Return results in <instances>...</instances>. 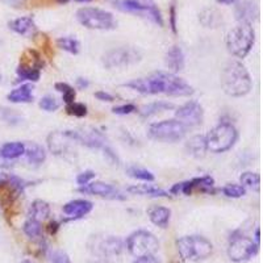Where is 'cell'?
<instances>
[{"instance_id": "obj_39", "label": "cell", "mask_w": 263, "mask_h": 263, "mask_svg": "<svg viewBox=\"0 0 263 263\" xmlns=\"http://www.w3.org/2000/svg\"><path fill=\"white\" fill-rule=\"evenodd\" d=\"M49 259H50V263H71L69 255L62 250H50Z\"/></svg>"}, {"instance_id": "obj_46", "label": "cell", "mask_w": 263, "mask_h": 263, "mask_svg": "<svg viewBox=\"0 0 263 263\" xmlns=\"http://www.w3.org/2000/svg\"><path fill=\"white\" fill-rule=\"evenodd\" d=\"M58 229H60V224H58L57 221H51L50 224L48 225V232H49V233H50V234H53V236H54V234H55V233H57Z\"/></svg>"}, {"instance_id": "obj_43", "label": "cell", "mask_w": 263, "mask_h": 263, "mask_svg": "<svg viewBox=\"0 0 263 263\" xmlns=\"http://www.w3.org/2000/svg\"><path fill=\"white\" fill-rule=\"evenodd\" d=\"M103 150H104V156L107 157L108 161L111 162L112 164H119V158H117L116 153H114V150H112L111 147L104 146L103 147Z\"/></svg>"}, {"instance_id": "obj_1", "label": "cell", "mask_w": 263, "mask_h": 263, "mask_svg": "<svg viewBox=\"0 0 263 263\" xmlns=\"http://www.w3.org/2000/svg\"><path fill=\"white\" fill-rule=\"evenodd\" d=\"M124 87L137 91L142 95H157L166 93L168 96H190L194 93V88L185 81L173 72L157 71L146 78H140L124 83Z\"/></svg>"}, {"instance_id": "obj_4", "label": "cell", "mask_w": 263, "mask_h": 263, "mask_svg": "<svg viewBox=\"0 0 263 263\" xmlns=\"http://www.w3.org/2000/svg\"><path fill=\"white\" fill-rule=\"evenodd\" d=\"M177 249L183 260H203L212 254L213 245L201 236H184L177 241Z\"/></svg>"}, {"instance_id": "obj_32", "label": "cell", "mask_w": 263, "mask_h": 263, "mask_svg": "<svg viewBox=\"0 0 263 263\" xmlns=\"http://www.w3.org/2000/svg\"><path fill=\"white\" fill-rule=\"evenodd\" d=\"M239 180H241V185L245 187V189L255 190V191L259 190L260 177L257 173H251V171L242 173V175L239 177Z\"/></svg>"}, {"instance_id": "obj_6", "label": "cell", "mask_w": 263, "mask_h": 263, "mask_svg": "<svg viewBox=\"0 0 263 263\" xmlns=\"http://www.w3.org/2000/svg\"><path fill=\"white\" fill-rule=\"evenodd\" d=\"M77 18L83 27L95 30H114L117 28L115 16L108 11L92 7H84L78 9Z\"/></svg>"}, {"instance_id": "obj_19", "label": "cell", "mask_w": 263, "mask_h": 263, "mask_svg": "<svg viewBox=\"0 0 263 263\" xmlns=\"http://www.w3.org/2000/svg\"><path fill=\"white\" fill-rule=\"evenodd\" d=\"M164 63L168 69L173 71V74L179 72L184 69V53L179 46H173L170 50L166 53V58H164Z\"/></svg>"}, {"instance_id": "obj_52", "label": "cell", "mask_w": 263, "mask_h": 263, "mask_svg": "<svg viewBox=\"0 0 263 263\" xmlns=\"http://www.w3.org/2000/svg\"><path fill=\"white\" fill-rule=\"evenodd\" d=\"M58 4H67L70 2V0H55Z\"/></svg>"}, {"instance_id": "obj_2", "label": "cell", "mask_w": 263, "mask_h": 263, "mask_svg": "<svg viewBox=\"0 0 263 263\" xmlns=\"http://www.w3.org/2000/svg\"><path fill=\"white\" fill-rule=\"evenodd\" d=\"M221 87L227 95L241 98L250 92L253 82L242 63L238 61H230L221 74Z\"/></svg>"}, {"instance_id": "obj_15", "label": "cell", "mask_w": 263, "mask_h": 263, "mask_svg": "<svg viewBox=\"0 0 263 263\" xmlns=\"http://www.w3.org/2000/svg\"><path fill=\"white\" fill-rule=\"evenodd\" d=\"M79 192L96 195V196L104 197V199H108V200H125L126 199L125 195L120 191L119 189H116L115 185L103 182H90L88 184L82 185L81 189H79Z\"/></svg>"}, {"instance_id": "obj_17", "label": "cell", "mask_w": 263, "mask_h": 263, "mask_svg": "<svg viewBox=\"0 0 263 263\" xmlns=\"http://www.w3.org/2000/svg\"><path fill=\"white\" fill-rule=\"evenodd\" d=\"M93 204L90 200L84 199H77L66 203L63 205V213L70 217V220H78V218L84 217L92 211Z\"/></svg>"}, {"instance_id": "obj_8", "label": "cell", "mask_w": 263, "mask_h": 263, "mask_svg": "<svg viewBox=\"0 0 263 263\" xmlns=\"http://www.w3.org/2000/svg\"><path fill=\"white\" fill-rule=\"evenodd\" d=\"M126 249L133 257L154 255L159 249L157 237L147 230H136L126 238Z\"/></svg>"}, {"instance_id": "obj_29", "label": "cell", "mask_w": 263, "mask_h": 263, "mask_svg": "<svg viewBox=\"0 0 263 263\" xmlns=\"http://www.w3.org/2000/svg\"><path fill=\"white\" fill-rule=\"evenodd\" d=\"M174 104L173 103H168V102H154V103H150V104L144 105L142 108H140V115L145 119L147 117H152L157 114H161V112L164 111H168V109H173Z\"/></svg>"}, {"instance_id": "obj_36", "label": "cell", "mask_w": 263, "mask_h": 263, "mask_svg": "<svg viewBox=\"0 0 263 263\" xmlns=\"http://www.w3.org/2000/svg\"><path fill=\"white\" fill-rule=\"evenodd\" d=\"M222 194L227 197H232V199H239L246 195V189L241 184H227L222 187Z\"/></svg>"}, {"instance_id": "obj_38", "label": "cell", "mask_w": 263, "mask_h": 263, "mask_svg": "<svg viewBox=\"0 0 263 263\" xmlns=\"http://www.w3.org/2000/svg\"><path fill=\"white\" fill-rule=\"evenodd\" d=\"M40 107L46 112H54L60 108V103L53 98V96H44L40 100Z\"/></svg>"}, {"instance_id": "obj_47", "label": "cell", "mask_w": 263, "mask_h": 263, "mask_svg": "<svg viewBox=\"0 0 263 263\" xmlns=\"http://www.w3.org/2000/svg\"><path fill=\"white\" fill-rule=\"evenodd\" d=\"M88 86H90V82L87 81L86 78L77 79V87H78V88H81V90H84V88H87Z\"/></svg>"}, {"instance_id": "obj_49", "label": "cell", "mask_w": 263, "mask_h": 263, "mask_svg": "<svg viewBox=\"0 0 263 263\" xmlns=\"http://www.w3.org/2000/svg\"><path fill=\"white\" fill-rule=\"evenodd\" d=\"M238 2V0H217V3L220 4H225V6H229V4H233Z\"/></svg>"}, {"instance_id": "obj_11", "label": "cell", "mask_w": 263, "mask_h": 263, "mask_svg": "<svg viewBox=\"0 0 263 263\" xmlns=\"http://www.w3.org/2000/svg\"><path fill=\"white\" fill-rule=\"evenodd\" d=\"M114 4L117 9L123 11V12L136 13V15L138 13L144 17H149L159 27L163 25V18H162L161 12L154 4L141 3L138 0H115Z\"/></svg>"}, {"instance_id": "obj_18", "label": "cell", "mask_w": 263, "mask_h": 263, "mask_svg": "<svg viewBox=\"0 0 263 263\" xmlns=\"http://www.w3.org/2000/svg\"><path fill=\"white\" fill-rule=\"evenodd\" d=\"M102 257H117L123 251V242L116 237H107L96 245Z\"/></svg>"}, {"instance_id": "obj_5", "label": "cell", "mask_w": 263, "mask_h": 263, "mask_svg": "<svg viewBox=\"0 0 263 263\" xmlns=\"http://www.w3.org/2000/svg\"><path fill=\"white\" fill-rule=\"evenodd\" d=\"M238 138V132L230 123H221L205 136L206 149L220 154L230 150Z\"/></svg>"}, {"instance_id": "obj_12", "label": "cell", "mask_w": 263, "mask_h": 263, "mask_svg": "<svg viewBox=\"0 0 263 263\" xmlns=\"http://www.w3.org/2000/svg\"><path fill=\"white\" fill-rule=\"evenodd\" d=\"M69 137L74 142L81 144L83 146L91 147V149H100L105 146L107 138L102 132L95 128H82L75 130H66Z\"/></svg>"}, {"instance_id": "obj_25", "label": "cell", "mask_w": 263, "mask_h": 263, "mask_svg": "<svg viewBox=\"0 0 263 263\" xmlns=\"http://www.w3.org/2000/svg\"><path fill=\"white\" fill-rule=\"evenodd\" d=\"M185 149L189 152L190 156L195 157V158H203L206 153V142L204 136H194L190 138L189 142L185 144Z\"/></svg>"}, {"instance_id": "obj_23", "label": "cell", "mask_w": 263, "mask_h": 263, "mask_svg": "<svg viewBox=\"0 0 263 263\" xmlns=\"http://www.w3.org/2000/svg\"><path fill=\"white\" fill-rule=\"evenodd\" d=\"M147 215H149L150 221H152L153 224L164 229V228H167L168 222H170L171 211L168 210V208H166V206L157 205L150 208Z\"/></svg>"}, {"instance_id": "obj_41", "label": "cell", "mask_w": 263, "mask_h": 263, "mask_svg": "<svg viewBox=\"0 0 263 263\" xmlns=\"http://www.w3.org/2000/svg\"><path fill=\"white\" fill-rule=\"evenodd\" d=\"M95 177H96L95 171L86 170L83 171V173L79 174L78 177H77V183H78L79 185H86L88 184V183H90Z\"/></svg>"}, {"instance_id": "obj_20", "label": "cell", "mask_w": 263, "mask_h": 263, "mask_svg": "<svg viewBox=\"0 0 263 263\" xmlns=\"http://www.w3.org/2000/svg\"><path fill=\"white\" fill-rule=\"evenodd\" d=\"M8 25L13 32L21 34V36H33L36 32V23H34V18L32 16L15 18Z\"/></svg>"}, {"instance_id": "obj_51", "label": "cell", "mask_w": 263, "mask_h": 263, "mask_svg": "<svg viewBox=\"0 0 263 263\" xmlns=\"http://www.w3.org/2000/svg\"><path fill=\"white\" fill-rule=\"evenodd\" d=\"M7 179V175H4V174H0V183L6 182Z\"/></svg>"}, {"instance_id": "obj_27", "label": "cell", "mask_w": 263, "mask_h": 263, "mask_svg": "<svg viewBox=\"0 0 263 263\" xmlns=\"http://www.w3.org/2000/svg\"><path fill=\"white\" fill-rule=\"evenodd\" d=\"M25 153V144L23 142H7L3 146L0 147V154L2 157L8 161H13V159L20 158L21 156H24Z\"/></svg>"}, {"instance_id": "obj_42", "label": "cell", "mask_w": 263, "mask_h": 263, "mask_svg": "<svg viewBox=\"0 0 263 263\" xmlns=\"http://www.w3.org/2000/svg\"><path fill=\"white\" fill-rule=\"evenodd\" d=\"M170 27L171 30L177 34V8H175V4H173L170 8Z\"/></svg>"}, {"instance_id": "obj_53", "label": "cell", "mask_w": 263, "mask_h": 263, "mask_svg": "<svg viewBox=\"0 0 263 263\" xmlns=\"http://www.w3.org/2000/svg\"><path fill=\"white\" fill-rule=\"evenodd\" d=\"M75 2H78V3H91L92 0H75Z\"/></svg>"}, {"instance_id": "obj_13", "label": "cell", "mask_w": 263, "mask_h": 263, "mask_svg": "<svg viewBox=\"0 0 263 263\" xmlns=\"http://www.w3.org/2000/svg\"><path fill=\"white\" fill-rule=\"evenodd\" d=\"M213 185H215V179L210 175H205V177L200 178H194L191 180H187V182L177 183L174 184L170 190V194L173 195H179L183 194L185 196L192 194L194 190H200L203 192H208V194H212L213 192Z\"/></svg>"}, {"instance_id": "obj_30", "label": "cell", "mask_w": 263, "mask_h": 263, "mask_svg": "<svg viewBox=\"0 0 263 263\" xmlns=\"http://www.w3.org/2000/svg\"><path fill=\"white\" fill-rule=\"evenodd\" d=\"M16 72H17L20 81H28L36 83V82H39L40 78H41V70L34 69V67H29V66L27 65H23V63L18 65Z\"/></svg>"}, {"instance_id": "obj_14", "label": "cell", "mask_w": 263, "mask_h": 263, "mask_svg": "<svg viewBox=\"0 0 263 263\" xmlns=\"http://www.w3.org/2000/svg\"><path fill=\"white\" fill-rule=\"evenodd\" d=\"M175 117L185 126L200 125L204 119L203 107L195 100H191L178 108L175 112Z\"/></svg>"}, {"instance_id": "obj_22", "label": "cell", "mask_w": 263, "mask_h": 263, "mask_svg": "<svg viewBox=\"0 0 263 263\" xmlns=\"http://www.w3.org/2000/svg\"><path fill=\"white\" fill-rule=\"evenodd\" d=\"M24 154L27 157L28 163L32 164V166H40L46 159L45 149L36 142H29V144L25 145Z\"/></svg>"}, {"instance_id": "obj_44", "label": "cell", "mask_w": 263, "mask_h": 263, "mask_svg": "<svg viewBox=\"0 0 263 263\" xmlns=\"http://www.w3.org/2000/svg\"><path fill=\"white\" fill-rule=\"evenodd\" d=\"M95 98L98 100H100V102H114L115 100L114 96L111 93L105 92V91H98V92H95Z\"/></svg>"}, {"instance_id": "obj_35", "label": "cell", "mask_w": 263, "mask_h": 263, "mask_svg": "<svg viewBox=\"0 0 263 263\" xmlns=\"http://www.w3.org/2000/svg\"><path fill=\"white\" fill-rule=\"evenodd\" d=\"M23 230H24V233L29 238H37V237L41 236L42 232L41 221H37V220H33V218H28L27 221L24 222Z\"/></svg>"}, {"instance_id": "obj_34", "label": "cell", "mask_w": 263, "mask_h": 263, "mask_svg": "<svg viewBox=\"0 0 263 263\" xmlns=\"http://www.w3.org/2000/svg\"><path fill=\"white\" fill-rule=\"evenodd\" d=\"M54 88H55L58 92L62 93V99L66 104H70V103L75 102V96H77V93H75V90L70 86V84L63 83V82H58V83H55Z\"/></svg>"}, {"instance_id": "obj_40", "label": "cell", "mask_w": 263, "mask_h": 263, "mask_svg": "<svg viewBox=\"0 0 263 263\" xmlns=\"http://www.w3.org/2000/svg\"><path fill=\"white\" fill-rule=\"evenodd\" d=\"M137 111V107L135 104H123V105H117V107H114L112 112L115 115H120V116H125V115H130L133 112Z\"/></svg>"}, {"instance_id": "obj_28", "label": "cell", "mask_w": 263, "mask_h": 263, "mask_svg": "<svg viewBox=\"0 0 263 263\" xmlns=\"http://www.w3.org/2000/svg\"><path fill=\"white\" fill-rule=\"evenodd\" d=\"M50 215V205L44 200H34L30 204L29 208V218L37 220V221H44Z\"/></svg>"}, {"instance_id": "obj_3", "label": "cell", "mask_w": 263, "mask_h": 263, "mask_svg": "<svg viewBox=\"0 0 263 263\" xmlns=\"http://www.w3.org/2000/svg\"><path fill=\"white\" fill-rule=\"evenodd\" d=\"M255 32L249 23H239L229 30L227 36V48L237 58H245L254 45Z\"/></svg>"}, {"instance_id": "obj_21", "label": "cell", "mask_w": 263, "mask_h": 263, "mask_svg": "<svg viewBox=\"0 0 263 263\" xmlns=\"http://www.w3.org/2000/svg\"><path fill=\"white\" fill-rule=\"evenodd\" d=\"M236 16L239 23H249L254 21L258 17V8L255 3L251 0H243L242 3H239L236 8Z\"/></svg>"}, {"instance_id": "obj_26", "label": "cell", "mask_w": 263, "mask_h": 263, "mask_svg": "<svg viewBox=\"0 0 263 263\" xmlns=\"http://www.w3.org/2000/svg\"><path fill=\"white\" fill-rule=\"evenodd\" d=\"M11 103H32L33 102V88L30 84H23L12 90L7 96Z\"/></svg>"}, {"instance_id": "obj_7", "label": "cell", "mask_w": 263, "mask_h": 263, "mask_svg": "<svg viewBox=\"0 0 263 263\" xmlns=\"http://www.w3.org/2000/svg\"><path fill=\"white\" fill-rule=\"evenodd\" d=\"M187 128L179 120H163L159 123H154L147 129L150 138L161 142H178L187 133Z\"/></svg>"}, {"instance_id": "obj_31", "label": "cell", "mask_w": 263, "mask_h": 263, "mask_svg": "<svg viewBox=\"0 0 263 263\" xmlns=\"http://www.w3.org/2000/svg\"><path fill=\"white\" fill-rule=\"evenodd\" d=\"M126 174L130 178H133V179L144 180V182H153V180L156 179V177H154V174L152 171L146 170V168L137 167V166H130V167H128Z\"/></svg>"}, {"instance_id": "obj_10", "label": "cell", "mask_w": 263, "mask_h": 263, "mask_svg": "<svg viewBox=\"0 0 263 263\" xmlns=\"http://www.w3.org/2000/svg\"><path fill=\"white\" fill-rule=\"evenodd\" d=\"M141 53L135 48H117L109 50L103 57V65L107 69H115V67H125V66L135 65L141 61Z\"/></svg>"}, {"instance_id": "obj_24", "label": "cell", "mask_w": 263, "mask_h": 263, "mask_svg": "<svg viewBox=\"0 0 263 263\" xmlns=\"http://www.w3.org/2000/svg\"><path fill=\"white\" fill-rule=\"evenodd\" d=\"M126 191L133 195H141V196H149V197H167L168 192L164 190L158 189L156 185L152 184H135L130 185L126 189Z\"/></svg>"}, {"instance_id": "obj_37", "label": "cell", "mask_w": 263, "mask_h": 263, "mask_svg": "<svg viewBox=\"0 0 263 263\" xmlns=\"http://www.w3.org/2000/svg\"><path fill=\"white\" fill-rule=\"evenodd\" d=\"M66 112L75 117H84L87 115V107L83 103H70L66 104Z\"/></svg>"}, {"instance_id": "obj_50", "label": "cell", "mask_w": 263, "mask_h": 263, "mask_svg": "<svg viewBox=\"0 0 263 263\" xmlns=\"http://www.w3.org/2000/svg\"><path fill=\"white\" fill-rule=\"evenodd\" d=\"M259 241H260V229L258 228V229L255 230V243L259 245Z\"/></svg>"}, {"instance_id": "obj_33", "label": "cell", "mask_w": 263, "mask_h": 263, "mask_svg": "<svg viewBox=\"0 0 263 263\" xmlns=\"http://www.w3.org/2000/svg\"><path fill=\"white\" fill-rule=\"evenodd\" d=\"M57 44L62 50L67 51L70 54H78L79 48H81L79 41L74 37H61V39H58Z\"/></svg>"}, {"instance_id": "obj_54", "label": "cell", "mask_w": 263, "mask_h": 263, "mask_svg": "<svg viewBox=\"0 0 263 263\" xmlns=\"http://www.w3.org/2000/svg\"><path fill=\"white\" fill-rule=\"evenodd\" d=\"M21 263H32V262H29V260H23Z\"/></svg>"}, {"instance_id": "obj_48", "label": "cell", "mask_w": 263, "mask_h": 263, "mask_svg": "<svg viewBox=\"0 0 263 263\" xmlns=\"http://www.w3.org/2000/svg\"><path fill=\"white\" fill-rule=\"evenodd\" d=\"M12 166V161H8V159L3 158L2 154H0V167L2 168H8Z\"/></svg>"}, {"instance_id": "obj_9", "label": "cell", "mask_w": 263, "mask_h": 263, "mask_svg": "<svg viewBox=\"0 0 263 263\" xmlns=\"http://www.w3.org/2000/svg\"><path fill=\"white\" fill-rule=\"evenodd\" d=\"M258 250H259V245L255 243L253 239L242 236V234L236 233L230 237L228 257L237 263L246 262V260L251 259L254 255H257Z\"/></svg>"}, {"instance_id": "obj_16", "label": "cell", "mask_w": 263, "mask_h": 263, "mask_svg": "<svg viewBox=\"0 0 263 263\" xmlns=\"http://www.w3.org/2000/svg\"><path fill=\"white\" fill-rule=\"evenodd\" d=\"M74 141L69 137L67 132H54L48 137V146L51 153L57 156H63L70 152V145Z\"/></svg>"}, {"instance_id": "obj_45", "label": "cell", "mask_w": 263, "mask_h": 263, "mask_svg": "<svg viewBox=\"0 0 263 263\" xmlns=\"http://www.w3.org/2000/svg\"><path fill=\"white\" fill-rule=\"evenodd\" d=\"M133 263H159L154 255H144V257H138L137 259L133 260Z\"/></svg>"}]
</instances>
